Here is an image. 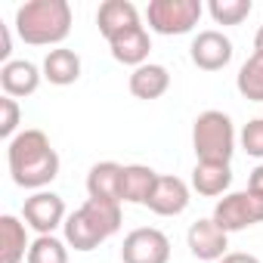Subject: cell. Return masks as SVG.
<instances>
[{"instance_id": "ba28073f", "label": "cell", "mask_w": 263, "mask_h": 263, "mask_svg": "<svg viewBox=\"0 0 263 263\" xmlns=\"http://www.w3.org/2000/svg\"><path fill=\"white\" fill-rule=\"evenodd\" d=\"M22 220H25L28 229H34L37 235H53L59 226H65L68 211H65L62 195L44 189V192H34V195L25 198V204H22Z\"/></svg>"}, {"instance_id": "5bb4252c", "label": "cell", "mask_w": 263, "mask_h": 263, "mask_svg": "<svg viewBox=\"0 0 263 263\" xmlns=\"http://www.w3.org/2000/svg\"><path fill=\"white\" fill-rule=\"evenodd\" d=\"M111 59L121 62V65H130V68H140L149 62V53H152V37L146 31V25H137V28H130L124 34H118L111 44Z\"/></svg>"}, {"instance_id": "484cf974", "label": "cell", "mask_w": 263, "mask_h": 263, "mask_svg": "<svg viewBox=\"0 0 263 263\" xmlns=\"http://www.w3.org/2000/svg\"><path fill=\"white\" fill-rule=\"evenodd\" d=\"M10 53H13V37H10V28L4 25V22H0V62H13L10 59Z\"/></svg>"}, {"instance_id": "4316f807", "label": "cell", "mask_w": 263, "mask_h": 263, "mask_svg": "<svg viewBox=\"0 0 263 263\" xmlns=\"http://www.w3.org/2000/svg\"><path fill=\"white\" fill-rule=\"evenodd\" d=\"M248 189H251L254 195H260V198H263V161L251 171V177H248Z\"/></svg>"}, {"instance_id": "44dd1931", "label": "cell", "mask_w": 263, "mask_h": 263, "mask_svg": "<svg viewBox=\"0 0 263 263\" xmlns=\"http://www.w3.org/2000/svg\"><path fill=\"white\" fill-rule=\"evenodd\" d=\"M235 87L248 102H263V56L251 53L235 74Z\"/></svg>"}, {"instance_id": "9c48e42d", "label": "cell", "mask_w": 263, "mask_h": 263, "mask_svg": "<svg viewBox=\"0 0 263 263\" xmlns=\"http://www.w3.org/2000/svg\"><path fill=\"white\" fill-rule=\"evenodd\" d=\"M232 41L217 31V28H208V31H198L192 47H189V56H192V65L201 68V71H220L232 62Z\"/></svg>"}, {"instance_id": "30bf717a", "label": "cell", "mask_w": 263, "mask_h": 263, "mask_svg": "<svg viewBox=\"0 0 263 263\" xmlns=\"http://www.w3.org/2000/svg\"><path fill=\"white\" fill-rule=\"evenodd\" d=\"M186 245H189V251H192V257L195 260H208V263H217V260H223L229 251V232H223L211 217H204V220H195L192 226H189V232H186Z\"/></svg>"}, {"instance_id": "d4e9b609", "label": "cell", "mask_w": 263, "mask_h": 263, "mask_svg": "<svg viewBox=\"0 0 263 263\" xmlns=\"http://www.w3.org/2000/svg\"><path fill=\"white\" fill-rule=\"evenodd\" d=\"M238 143L241 149L251 155V158H260L263 161V118H254L241 127V134H238Z\"/></svg>"}, {"instance_id": "7a4b0ae2", "label": "cell", "mask_w": 263, "mask_h": 263, "mask_svg": "<svg viewBox=\"0 0 263 263\" xmlns=\"http://www.w3.org/2000/svg\"><path fill=\"white\" fill-rule=\"evenodd\" d=\"M16 31L31 47H59L71 34L68 0H28L16 10Z\"/></svg>"}, {"instance_id": "e0dca14e", "label": "cell", "mask_w": 263, "mask_h": 263, "mask_svg": "<svg viewBox=\"0 0 263 263\" xmlns=\"http://www.w3.org/2000/svg\"><path fill=\"white\" fill-rule=\"evenodd\" d=\"M127 87H130V93H134L137 99H146V102L161 99L171 90V71L164 65H158V62H146V65L130 71Z\"/></svg>"}, {"instance_id": "4fadbf2b", "label": "cell", "mask_w": 263, "mask_h": 263, "mask_svg": "<svg viewBox=\"0 0 263 263\" xmlns=\"http://www.w3.org/2000/svg\"><path fill=\"white\" fill-rule=\"evenodd\" d=\"M41 81H44V71L28 59H13L7 65H0V87H4V96L25 99V96L37 93Z\"/></svg>"}, {"instance_id": "8992f818", "label": "cell", "mask_w": 263, "mask_h": 263, "mask_svg": "<svg viewBox=\"0 0 263 263\" xmlns=\"http://www.w3.org/2000/svg\"><path fill=\"white\" fill-rule=\"evenodd\" d=\"M211 220L223 229V232H241L251 229L257 223H263V198L254 195L251 189L245 192H229L214 204Z\"/></svg>"}, {"instance_id": "f1b7e54d", "label": "cell", "mask_w": 263, "mask_h": 263, "mask_svg": "<svg viewBox=\"0 0 263 263\" xmlns=\"http://www.w3.org/2000/svg\"><path fill=\"white\" fill-rule=\"evenodd\" d=\"M254 53H260L263 56V25L257 28V34H254Z\"/></svg>"}, {"instance_id": "8fae6325", "label": "cell", "mask_w": 263, "mask_h": 263, "mask_svg": "<svg viewBox=\"0 0 263 263\" xmlns=\"http://www.w3.org/2000/svg\"><path fill=\"white\" fill-rule=\"evenodd\" d=\"M189 201H192V192L180 177H158L146 208L158 217H180L189 208Z\"/></svg>"}, {"instance_id": "6da1fadb", "label": "cell", "mask_w": 263, "mask_h": 263, "mask_svg": "<svg viewBox=\"0 0 263 263\" xmlns=\"http://www.w3.org/2000/svg\"><path fill=\"white\" fill-rule=\"evenodd\" d=\"M7 164L10 177L22 189L44 192L56 177H59V155L44 130H19V134L7 143Z\"/></svg>"}, {"instance_id": "52a82bcc", "label": "cell", "mask_w": 263, "mask_h": 263, "mask_svg": "<svg viewBox=\"0 0 263 263\" xmlns=\"http://www.w3.org/2000/svg\"><path fill=\"white\" fill-rule=\"evenodd\" d=\"M121 260L124 263H171V238L155 226H140L124 235Z\"/></svg>"}, {"instance_id": "d6986e66", "label": "cell", "mask_w": 263, "mask_h": 263, "mask_svg": "<svg viewBox=\"0 0 263 263\" xmlns=\"http://www.w3.org/2000/svg\"><path fill=\"white\" fill-rule=\"evenodd\" d=\"M41 71H44V81H50L56 87H68L81 78V56L68 47H56L44 56Z\"/></svg>"}, {"instance_id": "277c9868", "label": "cell", "mask_w": 263, "mask_h": 263, "mask_svg": "<svg viewBox=\"0 0 263 263\" xmlns=\"http://www.w3.org/2000/svg\"><path fill=\"white\" fill-rule=\"evenodd\" d=\"M192 149L198 161H223L229 164L235 155V127L232 118L220 108H208L192 124Z\"/></svg>"}, {"instance_id": "3957f363", "label": "cell", "mask_w": 263, "mask_h": 263, "mask_svg": "<svg viewBox=\"0 0 263 263\" xmlns=\"http://www.w3.org/2000/svg\"><path fill=\"white\" fill-rule=\"evenodd\" d=\"M124 223L121 204L118 201H99V198H87L74 214H68L65 220V245L87 254L96 251L102 241H108Z\"/></svg>"}, {"instance_id": "ac0fdd59", "label": "cell", "mask_w": 263, "mask_h": 263, "mask_svg": "<svg viewBox=\"0 0 263 263\" xmlns=\"http://www.w3.org/2000/svg\"><path fill=\"white\" fill-rule=\"evenodd\" d=\"M232 186V167L223 161H195L192 171V189L204 198H217V195H229Z\"/></svg>"}, {"instance_id": "603a6c76", "label": "cell", "mask_w": 263, "mask_h": 263, "mask_svg": "<svg viewBox=\"0 0 263 263\" xmlns=\"http://www.w3.org/2000/svg\"><path fill=\"white\" fill-rule=\"evenodd\" d=\"M28 263H68V245L56 235H37L31 241Z\"/></svg>"}, {"instance_id": "2e32d148", "label": "cell", "mask_w": 263, "mask_h": 263, "mask_svg": "<svg viewBox=\"0 0 263 263\" xmlns=\"http://www.w3.org/2000/svg\"><path fill=\"white\" fill-rule=\"evenodd\" d=\"M121 183H124V164L118 161H99L87 174V195L99 201H121Z\"/></svg>"}, {"instance_id": "ffe728a7", "label": "cell", "mask_w": 263, "mask_h": 263, "mask_svg": "<svg viewBox=\"0 0 263 263\" xmlns=\"http://www.w3.org/2000/svg\"><path fill=\"white\" fill-rule=\"evenodd\" d=\"M158 177L161 174H155L149 164H124L121 201H127V204H149V195H152Z\"/></svg>"}, {"instance_id": "83f0119b", "label": "cell", "mask_w": 263, "mask_h": 263, "mask_svg": "<svg viewBox=\"0 0 263 263\" xmlns=\"http://www.w3.org/2000/svg\"><path fill=\"white\" fill-rule=\"evenodd\" d=\"M217 263H260V257H254V254H248V251H229L223 260H217Z\"/></svg>"}, {"instance_id": "7c38bea8", "label": "cell", "mask_w": 263, "mask_h": 263, "mask_svg": "<svg viewBox=\"0 0 263 263\" xmlns=\"http://www.w3.org/2000/svg\"><path fill=\"white\" fill-rule=\"evenodd\" d=\"M96 25H99V34L111 44L118 34L143 25V19H140V10L130 0H105L96 10Z\"/></svg>"}, {"instance_id": "cb8c5ba5", "label": "cell", "mask_w": 263, "mask_h": 263, "mask_svg": "<svg viewBox=\"0 0 263 263\" xmlns=\"http://www.w3.org/2000/svg\"><path fill=\"white\" fill-rule=\"evenodd\" d=\"M19 121H22L19 99H13V96H0V137H4L7 143L16 137Z\"/></svg>"}, {"instance_id": "9a60e30c", "label": "cell", "mask_w": 263, "mask_h": 263, "mask_svg": "<svg viewBox=\"0 0 263 263\" xmlns=\"http://www.w3.org/2000/svg\"><path fill=\"white\" fill-rule=\"evenodd\" d=\"M28 223L16 214H4L0 217V263H22L28 260Z\"/></svg>"}, {"instance_id": "7402d4cb", "label": "cell", "mask_w": 263, "mask_h": 263, "mask_svg": "<svg viewBox=\"0 0 263 263\" xmlns=\"http://www.w3.org/2000/svg\"><path fill=\"white\" fill-rule=\"evenodd\" d=\"M251 0H211L208 4V13L217 25H241L251 16Z\"/></svg>"}, {"instance_id": "5b68a950", "label": "cell", "mask_w": 263, "mask_h": 263, "mask_svg": "<svg viewBox=\"0 0 263 263\" xmlns=\"http://www.w3.org/2000/svg\"><path fill=\"white\" fill-rule=\"evenodd\" d=\"M201 13H204L201 0H152V4L146 7L149 28L155 34H164V37L189 34L198 25Z\"/></svg>"}]
</instances>
